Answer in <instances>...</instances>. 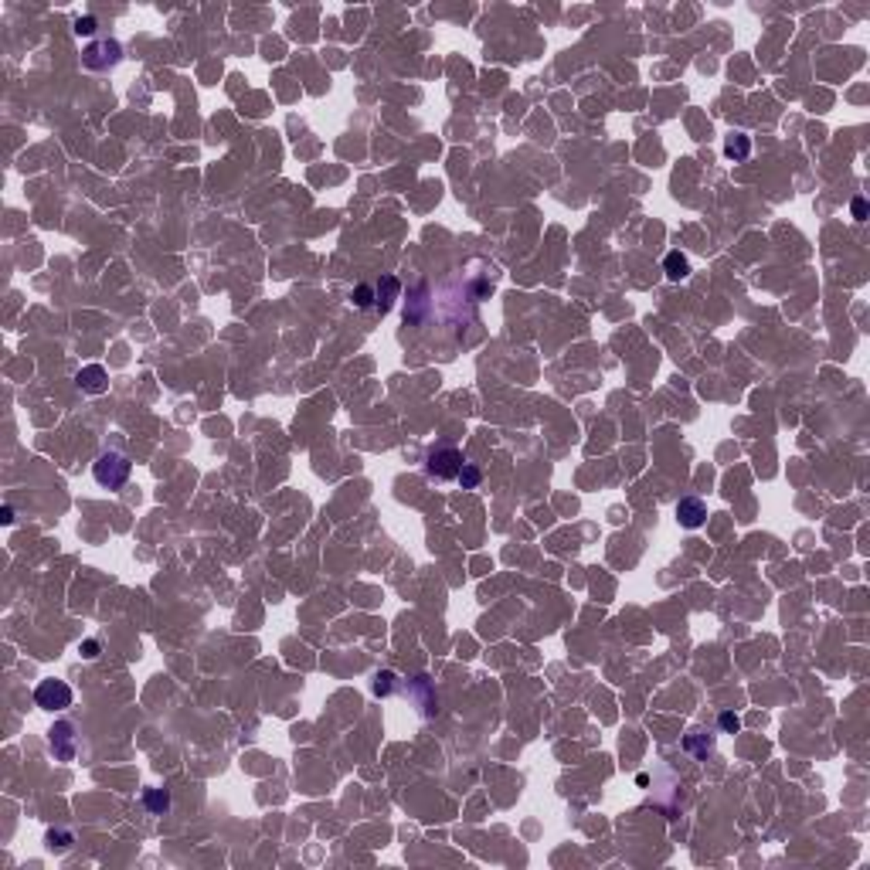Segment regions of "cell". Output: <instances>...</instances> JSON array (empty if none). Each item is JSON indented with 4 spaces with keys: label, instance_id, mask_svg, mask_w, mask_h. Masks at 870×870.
Here are the masks:
<instances>
[{
    "label": "cell",
    "instance_id": "1",
    "mask_svg": "<svg viewBox=\"0 0 870 870\" xmlns=\"http://www.w3.org/2000/svg\"><path fill=\"white\" fill-rule=\"evenodd\" d=\"M133 473V463L123 456V452H103L99 459H96V466H92V476H96V483L99 486H106V490H119Z\"/></svg>",
    "mask_w": 870,
    "mask_h": 870
},
{
    "label": "cell",
    "instance_id": "2",
    "mask_svg": "<svg viewBox=\"0 0 870 870\" xmlns=\"http://www.w3.org/2000/svg\"><path fill=\"white\" fill-rule=\"evenodd\" d=\"M34 704L41 711H65L72 707V687L65 680H41L34 687Z\"/></svg>",
    "mask_w": 870,
    "mask_h": 870
},
{
    "label": "cell",
    "instance_id": "3",
    "mask_svg": "<svg viewBox=\"0 0 870 870\" xmlns=\"http://www.w3.org/2000/svg\"><path fill=\"white\" fill-rule=\"evenodd\" d=\"M428 476H435V479H456L459 470H463V452L452 446H442V449H432L428 452Z\"/></svg>",
    "mask_w": 870,
    "mask_h": 870
},
{
    "label": "cell",
    "instance_id": "4",
    "mask_svg": "<svg viewBox=\"0 0 870 870\" xmlns=\"http://www.w3.org/2000/svg\"><path fill=\"white\" fill-rule=\"evenodd\" d=\"M677 520H680V527L697 530L707 520V503L697 500V497H684V500L677 503Z\"/></svg>",
    "mask_w": 870,
    "mask_h": 870
},
{
    "label": "cell",
    "instance_id": "5",
    "mask_svg": "<svg viewBox=\"0 0 870 870\" xmlns=\"http://www.w3.org/2000/svg\"><path fill=\"white\" fill-rule=\"evenodd\" d=\"M75 381H79L82 391H89V395H103V391L109 388L106 368H99V364H89V368H82Z\"/></svg>",
    "mask_w": 870,
    "mask_h": 870
},
{
    "label": "cell",
    "instance_id": "6",
    "mask_svg": "<svg viewBox=\"0 0 870 870\" xmlns=\"http://www.w3.org/2000/svg\"><path fill=\"white\" fill-rule=\"evenodd\" d=\"M52 735V751L58 755V758H72L75 755V744H72V724H58V728H52L48 731Z\"/></svg>",
    "mask_w": 870,
    "mask_h": 870
},
{
    "label": "cell",
    "instance_id": "7",
    "mask_svg": "<svg viewBox=\"0 0 870 870\" xmlns=\"http://www.w3.org/2000/svg\"><path fill=\"white\" fill-rule=\"evenodd\" d=\"M748 153H751V136L731 133V136L724 140V157L728 160H748Z\"/></svg>",
    "mask_w": 870,
    "mask_h": 870
},
{
    "label": "cell",
    "instance_id": "8",
    "mask_svg": "<svg viewBox=\"0 0 870 870\" xmlns=\"http://www.w3.org/2000/svg\"><path fill=\"white\" fill-rule=\"evenodd\" d=\"M663 269H666V279L680 283V279L690 276V259H687L684 252H670V255L663 259Z\"/></svg>",
    "mask_w": 870,
    "mask_h": 870
},
{
    "label": "cell",
    "instance_id": "9",
    "mask_svg": "<svg viewBox=\"0 0 870 870\" xmlns=\"http://www.w3.org/2000/svg\"><path fill=\"white\" fill-rule=\"evenodd\" d=\"M374 296H377V310H388V306H391V299L398 296V279H395V276H384V279L377 283Z\"/></svg>",
    "mask_w": 870,
    "mask_h": 870
},
{
    "label": "cell",
    "instance_id": "10",
    "mask_svg": "<svg viewBox=\"0 0 870 870\" xmlns=\"http://www.w3.org/2000/svg\"><path fill=\"white\" fill-rule=\"evenodd\" d=\"M147 809H150V813H167V809H170V795L163 789H150L147 792Z\"/></svg>",
    "mask_w": 870,
    "mask_h": 870
},
{
    "label": "cell",
    "instance_id": "11",
    "mask_svg": "<svg viewBox=\"0 0 870 870\" xmlns=\"http://www.w3.org/2000/svg\"><path fill=\"white\" fill-rule=\"evenodd\" d=\"M459 483H463V490H476L479 486V479H483V473H479V466H470V463H463V470H459V476H456Z\"/></svg>",
    "mask_w": 870,
    "mask_h": 870
},
{
    "label": "cell",
    "instance_id": "12",
    "mask_svg": "<svg viewBox=\"0 0 870 870\" xmlns=\"http://www.w3.org/2000/svg\"><path fill=\"white\" fill-rule=\"evenodd\" d=\"M354 306H357V310L374 306V290H370V286H357V290H354Z\"/></svg>",
    "mask_w": 870,
    "mask_h": 870
},
{
    "label": "cell",
    "instance_id": "13",
    "mask_svg": "<svg viewBox=\"0 0 870 870\" xmlns=\"http://www.w3.org/2000/svg\"><path fill=\"white\" fill-rule=\"evenodd\" d=\"M96 27H99V24H96V17H89V14H85V17L75 21V34H85V38H89V34H96Z\"/></svg>",
    "mask_w": 870,
    "mask_h": 870
},
{
    "label": "cell",
    "instance_id": "14",
    "mask_svg": "<svg viewBox=\"0 0 870 870\" xmlns=\"http://www.w3.org/2000/svg\"><path fill=\"white\" fill-rule=\"evenodd\" d=\"M850 211H853L857 221H867V201H864V197H857V201L850 204Z\"/></svg>",
    "mask_w": 870,
    "mask_h": 870
},
{
    "label": "cell",
    "instance_id": "15",
    "mask_svg": "<svg viewBox=\"0 0 870 870\" xmlns=\"http://www.w3.org/2000/svg\"><path fill=\"white\" fill-rule=\"evenodd\" d=\"M721 728H724V731H738L741 721L735 717V714H721Z\"/></svg>",
    "mask_w": 870,
    "mask_h": 870
},
{
    "label": "cell",
    "instance_id": "16",
    "mask_svg": "<svg viewBox=\"0 0 870 870\" xmlns=\"http://www.w3.org/2000/svg\"><path fill=\"white\" fill-rule=\"evenodd\" d=\"M0 520H3V524H14V510L3 507V510H0Z\"/></svg>",
    "mask_w": 870,
    "mask_h": 870
}]
</instances>
